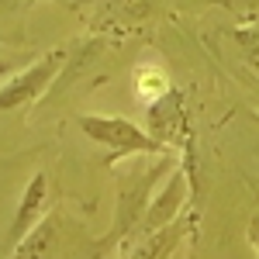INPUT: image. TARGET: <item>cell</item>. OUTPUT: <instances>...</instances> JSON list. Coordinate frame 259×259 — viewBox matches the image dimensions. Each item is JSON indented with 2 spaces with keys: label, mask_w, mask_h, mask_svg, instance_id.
<instances>
[{
  "label": "cell",
  "mask_w": 259,
  "mask_h": 259,
  "mask_svg": "<svg viewBox=\"0 0 259 259\" xmlns=\"http://www.w3.org/2000/svg\"><path fill=\"white\" fill-rule=\"evenodd\" d=\"M249 239H252V245L259 249V218H252V221H249Z\"/></svg>",
  "instance_id": "cell-5"
},
{
  "label": "cell",
  "mask_w": 259,
  "mask_h": 259,
  "mask_svg": "<svg viewBox=\"0 0 259 259\" xmlns=\"http://www.w3.org/2000/svg\"><path fill=\"white\" fill-rule=\"evenodd\" d=\"M80 128L100 145H111L114 152L128 156V152H159L162 145L156 139H149L139 124L124 118H80Z\"/></svg>",
  "instance_id": "cell-1"
},
{
  "label": "cell",
  "mask_w": 259,
  "mask_h": 259,
  "mask_svg": "<svg viewBox=\"0 0 259 259\" xmlns=\"http://www.w3.org/2000/svg\"><path fill=\"white\" fill-rule=\"evenodd\" d=\"M62 62H66V52L56 49V52H49L41 62L28 66L21 76H14L11 83H4V87H0V111H14V107H21V104L35 100L41 90L52 83V76L59 73Z\"/></svg>",
  "instance_id": "cell-2"
},
{
  "label": "cell",
  "mask_w": 259,
  "mask_h": 259,
  "mask_svg": "<svg viewBox=\"0 0 259 259\" xmlns=\"http://www.w3.org/2000/svg\"><path fill=\"white\" fill-rule=\"evenodd\" d=\"M52 235H56V225H52V218H49L41 228L31 232V239L24 242V249H18V256H14V259H41V256H45V245L52 242Z\"/></svg>",
  "instance_id": "cell-3"
},
{
  "label": "cell",
  "mask_w": 259,
  "mask_h": 259,
  "mask_svg": "<svg viewBox=\"0 0 259 259\" xmlns=\"http://www.w3.org/2000/svg\"><path fill=\"white\" fill-rule=\"evenodd\" d=\"M41 197H45V177H35L31 183H28V194H24V204H21V214H18V228H14V239H18L21 232L31 225V211H35V204H41Z\"/></svg>",
  "instance_id": "cell-4"
},
{
  "label": "cell",
  "mask_w": 259,
  "mask_h": 259,
  "mask_svg": "<svg viewBox=\"0 0 259 259\" xmlns=\"http://www.w3.org/2000/svg\"><path fill=\"white\" fill-rule=\"evenodd\" d=\"M0 73H4V62H0Z\"/></svg>",
  "instance_id": "cell-6"
}]
</instances>
